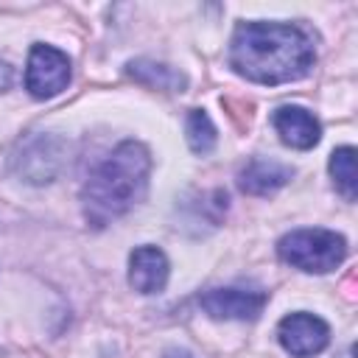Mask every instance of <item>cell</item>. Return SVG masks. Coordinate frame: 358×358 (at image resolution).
<instances>
[{
    "mask_svg": "<svg viewBox=\"0 0 358 358\" xmlns=\"http://www.w3.org/2000/svg\"><path fill=\"white\" fill-rule=\"evenodd\" d=\"M70 84V59L53 45H34L25 64V90L45 101Z\"/></svg>",
    "mask_w": 358,
    "mask_h": 358,
    "instance_id": "5",
    "label": "cell"
},
{
    "mask_svg": "<svg viewBox=\"0 0 358 358\" xmlns=\"http://www.w3.org/2000/svg\"><path fill=\"white\" fill-rule=\"evenodd\" d=\"M62 165H64V140L56 134H31L17 145L11 157L14 173L22 176L28 185L53 182Z\"/></svg>",
    "mask_w": 358,
    "mask_h": 358,
    "instance_id": "4",
    "label": "cell"
},
{
    "mask_svg": "<svg viewBox=\"0 0 358 358\" xmlns=\"http://www.w3.org/2000/svg\"><path fill=\"white\" fill-rule=\"evenodd\" d=\"M168 257L157 246H137L129 255V285L140 294H157L168 282Z\"/></svg>",
    "mask_w": 358,
    "mask_h": 358,
    "instance_id": "8",
    "label": "cell"
},
{
    "mask_svg": "<svg viewBox=\"0 0 358 358\" xmlns=\"http://www.w3.org/2000/svg\"><path fill=\"white\" fill-rule=\"evenodd\" d=\"M11 81H14V70H11L8 64H3V62H0V92H3V90H8V87H11Z\"/></svg>",
    "mask_w": 358,
    "mask_h": 358,
    "instance_id": "14",
    "label": "cell"
},
{
    "mask_svg": "<svg viewBox=\"0 0 358 358\" xmlns=\"http://www.w3.org/2000/svg\"><path fill=\"white\" fill-rule=\"evenodd\" d=\"M330 176L336 182V187L341 190V196L347 201L355 199L358 193V176H355V148L352 145H341L330 154Z\"/></svg>",
    "mask_w": 358,
    "mask_h": 358,
    "instance_id": "12",
    "label": "cell"
},
{
    "mask_svg": "<svg viewBox=\"0 0 358 358\" xmlns=\"http://www.w3.org/2000/svg\"><path fill=\"white\" fill-rule=\"evenodd\" d=\"M185 134H187L190 151H196V154H210L215 148V126H213V120L204 109H190L187 112Z\"/></svg>",
    "mask_w": 358,
    "mask_h": 358,
    "instance_id": "13",
    "label": "cell"
},
{
    "mask_svg": "<svg viewBox=\"0 0 358 358\" xmlns=\"http://www.w3.org/2000/svg\"><path fill=\"white\" fill-rule=\"evenodd\" d=\"M271 123H274L280 140H282L285 145L296 148V151L313 148V145L319 143V137H322L319 120H316L308 109H302V106H280V109L274 112Z\"/></svg>",
    "mask_w": 358,
    "mask_h": 358,
    "instance_id": "10",
    "label": "cell"
},
{
    "mask_svg": "<svg viewBox=\"0 0 358 358\" xmlns=\"http://www.w3.org/2000/svg\"><path fill=\"white\" fill-rule=\"evenodd\" d=\"M151 157L148 148L137 140H123L87 179L81 190L84 215L95 227L129 213L148 187Z\"/></svg>",
    "mask_w": 358,
    "mask_h": 358,
    "instance_id": "2",
    "label": "cell"
},
{
    "mask_svg": "<svg viewBox=\"0 0 358 358\" xmlns=\"http://www.w3.org/2000/svg\"><path fill=\"white\" fill-rule=\"evenodd\" d=\"M268 302L266 291L255 288H210L199 296V305L204 308L207 316L213 319H238V322H252L263 313Z\"/></svg>",
    "mask_w": 358,
    "mask_h": 358,
    "instance_id": "7",
    "label": "cell"
},
{
    "mask_svg": "<svg viewBox=\"0 0 358 358\" xmlns=\"http://www.w3.org/2000/svg\"><path fill=\"white\" fill-rule=\"evenodd\" d=\"M126 73L143 84V87H151V90H165V92H182L187 78L168 67V64H159V62H151V59H134L126 64Z\"/></svg>",
    "mask_w": 358,
    "mask_h": 358,
    "instance_id": "11",
    "label": "cell"
},
{
    "mask_svg": "<svg viewBox=\"0 0 358 358\" xmlns=\"http://www.w3.org/2000/svg\"><path fill=\"white\" fill-rule=\"evenodd\" d=\"M277 338H280L282 350L291 352L294 358H310V355H316L327 347L330 327L319 316L296 310V313H288V316L280 319Z\"/></svg>",
    "mask_w": 358,
    "mask_h": 358,
    "instance_id": "6",
    "label": "cell"
},
{
    "mask_svg": "<svg viewBox=\"0 0 358 358\" xmlns=\"http://www.w3.org/2000/svg\"><path fill=\"white\" fill-rule=\"evenodd\" d=\"M316 48L291 22H241L229 42V67L255 84H288L310 73Z\"/></svg>",
    "mask_w": 358,
    "mask_h": 358,
    "instance_id": "1",
    "label": "cell"
},
{
    "mask_svg": "<svg viewBox=\"0 0 358 358\" xmlns=\"http://www.w3.org/2000/svg\"><path fill=\"white\" fill-rule=\"evenodd\" d=\"M277 255H280V260H285L288 266H294L299 271L324 274V271H333L344 260L347 241L333 229H319V227L316 229H294L280 238Z\"/></svg>",
    "mask_w": 358,
    "mask_h": 358,
    "instance_id": "3",
    "label": "cell"
},
{
    "mask_svg": "<svg viewBox=\"0 0 358 358\" xmlns=\"http://www.w3.org/2000/svg\"><path fill=\"white\" fill-rule=\"evenodd\" d=\"M165 358H196V355H193V352H187V350H176V347H173V350H168V352H165Z\"/></svg>",
    "mask_w": 358,
    "mask_h": 358,
    "instance_id": "15",
    "label": "cell"
},
{
    "mask_svg": "<svg viewBox=\"0 0 358 358\" xmlns=\"http://www.w3.org/2000/svg\"><path fill=\"white\" fill-rule=\"evenodd\" d=\"M294 176V168L277 159L255 157L238 171V187L249 196H271L280 187H285Z\"/></svg>",
    "mask_w": 358,
    "mask_h": 358,
    "instance_id": "9",
    "label": "cell"
}]
</instances>
